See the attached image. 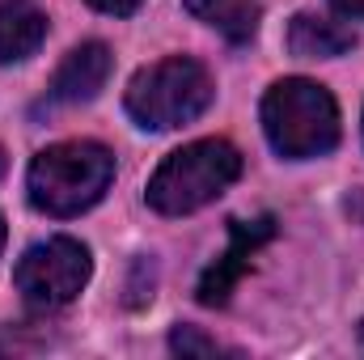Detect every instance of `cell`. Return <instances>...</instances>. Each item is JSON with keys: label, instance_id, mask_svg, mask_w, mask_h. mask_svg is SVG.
Segmentation results:
<instances>
[{"label": "cell", "instance_id": "3", "mask_svg": "<svg viewBox=\"0 0 364 360\" xmlns=\"http://www.w3.org/2000/svg\"><path fill=\"white\" fill-rule=\"evenodd\" d=\"M242 174V153L229 140H195L170 153L149 179V203L161 216H186L229 191Z\"/></svg>", "mask_w": 364, "mask_h": 360}, {"label": "cell", "instance_id": "7", "mask_svg": "<svg viewBox=\"0 0 364 360\" xmlns=\"http://www.w3.org/2000/svg\"><path fill=\"white\" fill-rule=\"evenodd\" d=\"M110 77V47L106 43H81L77 51H68V60L60 64V73L51 77L47 97L55 106H77V102H93Z\"/></svg>", "mask_w": 364, "mask_h": 360}, {"label": "cell", "instance_id": "10", "mask_svg": "<svg viewBox=\"0 0 364 360\" xmlns=\"http://www.w3.org/2000/svg\"><path fill=\"white\" fill-rule=\"evenodd\" d=\"M186 13L199 17L203 26H212L229 43H250L263 21L259 0H186Z\"/></svg>", "mask_w": 364, "mask_h": 360}, {"label": "cell", "instance_id": "13", "mask_svg": "<svg viewBox=\"0 0 364 360\" xmlns=\"http://www.w3.org/2000/svg\"><path fill=\"white\" fill-rule=\"evenodd\" d=\"M331 4H335L343 17H360L364 21V0H331Z\"/></svg>", "mask_w": 364, "mask_h": 360}, {"label": "cell", "instance_id": "5", "mask_svg": "<svg viewBox=\"0 0 364 360\" xmlns=\"http://www.w3.org/2000/svg\"><path fill=\"white\" fill-rule=\"evenodd\" d=\"M90 250L73 238H47L17 259V292L34 309H60L90 284Z\"/></svg>", "mask_w": 364, "mask_h": 360}, {"label": "cell", "instance_id": "6", "mask_svg": "<svg viewBox=\"0 0 364 360\" xmlns=\"http://www.w3.org/2000/svg\"><path fill=\"white\" fill-rule=\"evenodd\" d=\"M272 233H275V216L233 221V225H229V250L203 271V280H199V301H203V305H225L229 292H233V284L242 280V271L250 268L255 250H259L263 242H272Z\"/></svg>", "mask_w": 364, "mask_h": 360}, {"label": "cell", "instance_id": "12", "mask_svg": "<svg viewBox=\"0 0 364 360\" xmlns=\"http://www.w3.org/2000/svg\"><path fill=\"white\" fill-rule=\"evenodd\" d=\"M85 4H93L97 13H110V17H127V13H136L144 0H85Z\"/></svg>", "mask_w": 364, "mask_h": 360}, {"label": "cell", "instance_id": "8", "mask_svg": "<svg viewBox=\"0 0 364 360\" xmlns=\"http://www.w3.org/2000/svg\"><path fill=\"white\" fill-rule=\"evenodd\" d=\"M47 38V17L26 4V0H4L0 4V64H21L30 60Z\"/></svg>", "mask_w": 364, "mask_h": 360}, {"label": "cell", "instance_id": "14", "mask_svg": "<svg viewBox=\"0 0 364 360\" xmlns=\"http://www.w3.org/2000/svg\"><path fill=\"white\" fill-rule=\"evenodd\" d=\"M4 238H9V229H4V216H0V250H4Z\"/></svg>", "mask_w": 364, "mask_h": 360}, {"label": "cell", "instance_id": "1", "mask_svg": "<svg viewBox=\"0 0 364 360\" xmlns=\"http://www.w3.org/2000/svg\"><path fill=\"white\" fill-rule=\"evenodd\" d=\"M114 179V153L97 140H64L30 162L26 191L47 216H81L93 208Z\"/></svg>", "mask_w": 364, "mask_h": 360}, {"label": "cell", "instance_id": "15", "mask_svg": "<svg viewBox=\"0 0 364 360\" xmlns=\"http://www.w3.org/2000/svg\"><path fill=\"white\" fill-rule=\"evenodd\" d=\"M360 348H364V322H360Z\"/></svg>", "mask_w": 364, "mask_h": 360}, {"label": "cell", "instance_id": "9", "mask_svg": "<svg viewBox=\"0 0 364 360\" xmlns=\"http://www.w3.org/2000/svg\"><path fill=\"white\" fill-rule=\"evenodd\" d=\"M288 47H292V55H301V60H335V55H343V51L356 47V34H352L348 26H339V21L301 13V17H292V26H288Z\"/></svg>", "mask_w": 364, "mask_h": 360}, {"label": "cell", "instance_id": "11", "mask_svg": "<svg viewBox=\"0 0 364 360\" xmlns=\"http://www.w3.org/2000/svg\"><path fill=\"white\" fill-rule=\"evenodd\" d=\"M170 348L182 352V356H216V352H220V348H216V339L199 335L195 327H178V331L170 335Z\"/></svg>", "mask_w": 364, "mask_h": 360}, {"label": "cell", "instance_id": "4", "mask_svg": "<svg viewBox=\"0 0 364 360\" xmlns=\"http://www.w3.org/2000/svg\"><path fill=\"white\" fill-rule=\"evenodd\" d=\"M212 77L199 60H186V55H170V60H157L149 68H140L127 85V115L140 123V127H153V132H170L182 123H195L208 106H212Z\"/></svg>", "mask_w": 364, "mask_h": 360}, {"label": "cell", "instance_id": "2", "mask_svg": "<svg viewBox=\"0 0 364 360\" xmlns=\"http://www.w3.org/2000/svg\"><path fill=\"white\" fill-rule=\"evenodd\" d=\"M263 132L288 162L322 157L339 144V106L318 81L284 77L263 97Z\"/></svg>", "mask_w": 364, "mask_h": 360}]
</instances>
